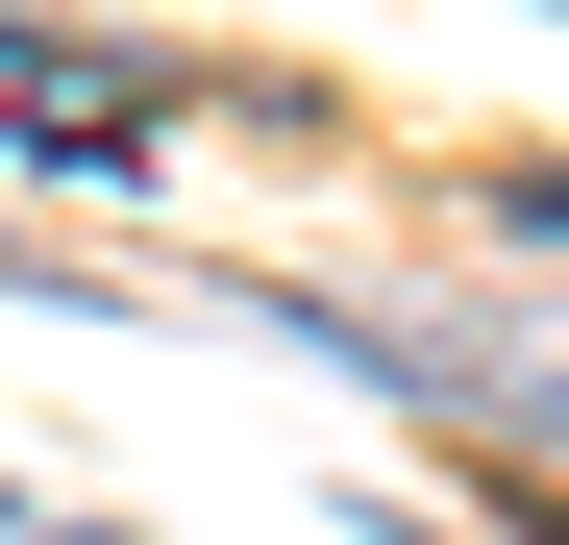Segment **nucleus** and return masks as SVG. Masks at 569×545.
Segmentation results:
<instances>
[{
  "label": "nucleus",
  "mask_w": 569,
  "mask_h": 545,
  "mask_svg": "<svg viewBox=\"0 0 569 545\" xmlns=\"http://www.w3.org/2000/svg\"><path fill=\"white\" fill-rule=\"evenodd\" d=\"M0 298H74V272H50V248H26V224H0Z\"/></svg>",
  "instance_id": "obj_2"
},
{
  "label": "nucleus",
  "mask_w": 569,
  "mask_h": 545,
  "mask_svg": "<svg viewBox=\"0 0 569 545\" xmlns=\"http://www.w3.org/2000/svg\"><path fill=\"white\" fill-rule=\"evenodd\" d=\"M0 149L74 174V199H124V174H149V100H124V75H74V50H26V75H0Z\"/></svg>",
  "instance_id": "obj_1"
}]
</instances>
